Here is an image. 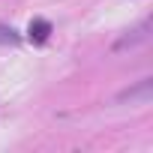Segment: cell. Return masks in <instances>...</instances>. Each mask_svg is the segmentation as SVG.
Returning <instances> with one entry per match:
<instances>
[{"label":"cell","mask_w":153,"mask_h":153,"mask_svg":"<svg viewBox=\"0 0 153 153\" xmlns=\"http://www.w3.org/2000/svg\"><path fill=\"white\" fill-rule=\"evenodd\" d=\"M48 36H51V21L48 18H33L30 27H27V39L42 45V42H48Z\"/></svg>","instance_id":"obj_3"},{"label":"cell","mask_w":153,"mask_h":153,"mask_svg":"<svg viewBox=\"0 0 153 153\" xmlns=\"http://www.w3.org/2000/svg\"><path fill=\"white\" fill-rule=\"evenodd\" d=\"M6 42H9V45H18V42H21V36H18L12 27L0 24V45H6Z\"/></svg>","instance_id":"obj_4"},{"label":"cell","mask_w":153,"mask_h":153,"mask_svg":"<svg viewBox=\"0 0 153 153\" xmlns=\"http://www.w3.org/2000/svg\"><path fill=\"white\" fill-rule=\"evenodd\" d=\"M153 96V78H141L135 87H126L117 93V102H129V105H144Z\"/></svg>","instance_id":"obj_1"},{"label":"cell","mask_w":153,"mask_h":153,"mask_svg":"<svg viewBox=\"0 0 153 153\" xmlns=\"http://www.w3.org/2000/svg\"><path fill=\"white\" fill-rule=\"evenodd\" d=\"M150 39V21H141L138 27H132L129 33H123L117 42H114V51H126V48H135V45H141V42H147Z\"/></svg>","instance_id":"obj_2"}]
</instances>
